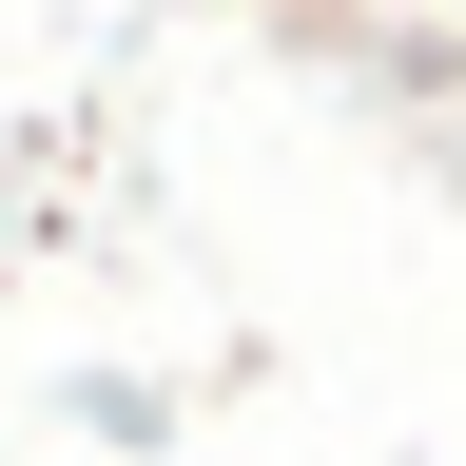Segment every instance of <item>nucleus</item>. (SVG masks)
<instances>
[{
	"label": "nucleus",
	"instance_id": "1",
	"mask_svg": "<svg viewBox=\"0 0 466 466\" xmlns=\"http://www.w3.org/2000/svg\"><path fill=\"white\" fill-rule=\"evenodd\" d=\"M447 20H466V0H447Z\"/></svg>",
	"mask_w": 466,
	"mask_h": 466
}]
</instances>
